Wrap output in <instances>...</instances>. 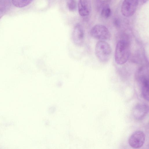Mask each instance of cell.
<instances>
[{"label":"cell","instance_id":"obj_2","mask_svg":"<svg viewBox=\"0 0 149 149\" xmlns=\"http://www.w3.org/2000/svg\"><path fill=\"white\" fill-rule=\"evenodd\" d=\"M95 51L96 55L99 61L105 63L109 60L112 49L110 45L106 42L99 41L96 44Z\"/></svg>","mask_w":149,"mask_h":149},{"label":"cell","instance_id":"obj_7","mask_svg":"<svg viewBox=\"0 0 149 149\" xmlns=\"http://www.w3.org/2000/svg\"><path fill=\"white\" fill-rule=\"evenodd\" d=\"M72 38L73 43L76 45L80 46L83 43L84 32L82 26L77 24L74 26L72 33Z\"/></svg>","mask_w":149,"mask_h":149},{"label":"cell","instance_id":"obj_12","mask_svg":"<svg viewBox=\"0 0 149 149\" xmlns=\"http://www.w3.org/2000/svg\"><path fill=\"white\" fill-rule=\"evenodd\" d=\"M111 14V10L108 6H105L102 9L101 15L103 17L106 18H108L110 16Z\"/></svg>","mask_w":149,"mask_h":149},{"label":"cell","instance_id":"obj_3","mask_svg":"<svg viewBox=\"0 0 149 149\" xmlns=\"http://www.w3.org/2000/svg\"><path fill=\"white\" fill-rule=\"evenodd\" d=\"M90 34L93 38L99 41L109 40L111 36L107 28L101 24H97L94 26L91 30Z\"/></svg>","mask_w":149,"mask_h":149},{"label":"cell","instance_id":"obj_1","mask_svg":"<svg viewBox=\"0 0 149 149\" xmlns=\"http://www.w3.org/2000/svg\"><path fill=\"white\" fill-rule=\"evenodd\" d=\"M130 46L126 40H119L116 45L115 53V60L119 65L125 63L128 60L130 55Z\"/></svg>","mask_w":149,"mask_h":149},{"label":"cell","instance_id":"obj_13","mask_svg":"<svg viewBox=\"0 0 149 149\" xmlns=\"http://www.w3.org/2000/svg\"><path fill=\"white\" fill-rule=\"evenodd\" d=\"M114 23L116 26L118 27L120 26V22L119 21L117 18L114 19Z\"/></svg>","mask_w":149,"mask_h":149},{"label":"cell","instance_id":"obj_11","mask_svg":"<svg viewBox=\"0 0 149 149\" xmlns=\"http://www.w3.org/2000/svg\"><path fill=\"white\" fill-rule=\"evenodd\" d=\"M67 7L71 12L75 11L77 8V3L76 0H66Z\"/></svg>","mask_w":149,"mask_h":149},{"label":"cell","instance_id":"obj_14","mask_svg":"<svg viewBox=\"0 0 149 149\" xmlns=\"http://www.w3.org/2000/svg\"><path fill=\"white\" fill-rule=\"evenodd\" d=\"M139 1H141V2H144L146 1L147 0H138Z\"/></svg>","mask_w":149,"mask_h":149},{"label":"cell","instance_id":"obj_9","mask_svg":"<svg viewBox=\"0 0 149 149\" xmlns=\"http://www.w3.org/2000/svg\"><path fill=\"white\" fill-rule=\"evenodd\" d=\"M142 95L146 100H149L148 79L146 76L141 77L140 80Z\"/></svg>","mask_w":149,"mask_h":149},{"label":"cell","instance_id":"obj_6","mask_svg":"<svg viewBox=\"0 0 149 149\" xmlns=\"http://www.w3.org/2000/svg\"><path fill=\"white\" fill-rule=\"evenodd\" d=\"M149 111L148 106L146 104L140 103L136 105L133 109V115L134 118L138 120L143 119Z\"/></svg>","mask_w":149,"mask_h":149},{"label":"cell","instance_id":"obj_5","mask_svg":"<svg viewBox=\"0 0 149 149\" xmlns=\"http://www.w3.org/2000/svg\"><path fill=\"white\" fill-rule=\"evenodd\" d=\"M145 135L143 132L138 131L133 133L129 139V143L132 147L139 148L141 147L144 143Z\"/></svg>","mask_w":149,"mask_h":149},{"label":"cell","instance_id":"obj_10","mask_svg":"<svg viewBox=\"0 0 149 149\" xmlns=\"http://www.w3.org/2000/svg\"><path fill=\"white\" fill-rule=\"evenodd\" d=\"M33 0H12L14 6L18 8H23L29 5Z\"/></svg>","mask_w":149,"mask_h":149},{"label":"cell","instance_id":"obj_8","mask_svg":"<svg viewBox=\"0 0 149 149\" xmlns=\"http://www.w3.org/2000/svg\"><path fill=\"white\" fill-rule=\"evenodd\" d=\"M90 0H79L78 8L79 14L82 16L88 15L91 12Z\"/></svg>","mask_w":149,"mask_h":149},{"label":"cell","instance_id":"obj_4","mask_svg":"<svg viewBox=\"0 0 149 149\" xmlns=\"http://www.w3.org/2000/svg\"><path fill=\"white\" fill-rule=\"evenodd\" d=\"M138 0H124L121 8V12L124 16L129 17L135 12L138 4Z\"/></svg>","mask_w":149,"mask_h":149}]
</instances>
